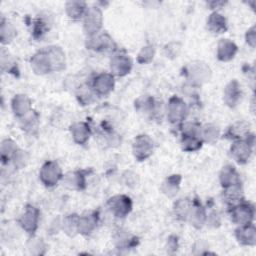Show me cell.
I'll use <instances>...</instances> for the list:
<instances>
[{
	"mask_svg": "<svg viewBox=\"0 0 256 256\" xmlns=\"http://www.w3.org/2000/svg\"><path fill=\"white\" fill-rule=\"evenodd\" d=\"M17 36L16 27L3 16L0 22V42L2 45L11 43Z\"/></svg>",
	"mask_w": 256,
	"mask_h": 256,
	"instance_id": "obj_33",
	"label": "cell"
},
{
	"mask_svg": "<svg viewBox=\"0 0 256 256\" xmlns=\"http://www.w3.org/2000/svg\"><path fill=\"white\" fill-rule=\"evenodd\" d=\"M155 47L153 45H146L141 48V50L138 52L136 61L139 64H149L152 62L154 56H155Z\"/></svg>",
	"mask_w": 256,
	"mask_h": 256,
	"instance_id": "obj_40",
	"label": "cell"
},
{
	"mask_svg": "<svg viewBox=\"0 0 256 256\" xmlns=\"http://www.w3.org/2000/svg\"><path fill=\"white\" fill-rule=\"evenodd\" d=\"M79 215L76 213H71L66 216L61 221L60 227L62 231L69 237H75L78 232V224H79Z\"/></svg>",
	"mask_w": 256,
	"mask_h": 256,
	"instance_id": "obj_34",
	"label": "cell"
},
{
	"mask_svg": "<svg viewBox=\"0 0 256 256\" xmlns=\"http://www.w3.org/2000/svg\"><path fill=\"white\" fill-rule=\"evenodd\" d=\"M178 248V237L175 235H171L167 239V250L172 253L175 252Z\"/></svg>",
	"mask_w": 256,
	"mask_h": 256,
	"instance_id": "obj_46",
	"label": "cell"
},
{
	"mask_svg": "<svg viewBox=\"0 0 256 256\" xmlns=\"http://www.w3.org/2000/svg\"><path fill=\"white\" fill-rule=\"evenodd\" d=\"M234 235L237 242L243 246H255L256 244V228L253 223L239 225Z\"/></svg>",
	"mask_w": 256,
	"mask_h": 256,
	"instance_id": "obj_18",
	"label": "cell"
},
{
	"mask_svg": "<svg viewBox=\"0 0 256 256\" xmlns=\"http://www.w3.org/2000/svg\"><path fill=\"white\" fill-rule=\"evenodd\" d=\"M255 136L253 133H249L245 139L235 140L230 146V155L232 159L239 165L246 164L252 154L254 146Z\"/></svg>",
	"mask_w": 256,
	"mask_h": 256,
	"instance_id": "obj_1",
	"label": "cell"
},
{
	"mask_svg": "<svg viewBox=\"0 0 256 256\" xmlns=\"http://www.w3.org/2000/svg\"><path fill=\"white\" fill-rule=\"evenodd\" d=\"M28 161H29V154L27 153V151L22 150V149L19 148L18 151L16 152V154L14 155L11 162L13 163L15 168L22 169L27 165Z\"/></svg>",
	"mask_w": 256,
	"mask_h": 256,
	"instance_id": "obj_43",
	"label": "cell"
},
{
	"mask_svg": "<svg viewBox=\"0 0 256 256\" xmlns=\"http://www.w3.org/2000/svg\"><path fill=\"white\" fill-rule=\"evenodd\" d=\"M219 182L222 188H226L236 184H241L240 174L233 165L227 164L223 166L219 172Z\"/></svg>",
	"mask_w": 256,
	"mask_h": 256,
	"instance_id": "obj_26",
	"label": "cell"
},
{
	"mask_svg": "<svg viewBox=\"0 0 256 256\" xmlns=\"http://www.w3.org/2000/svg\"><path fill=\"white\" fill-rule=\"evenodd\" d=\"M245 41L251 48H255V46H256V27H255V25H253L246 31Z\"/></svg>",
	"mask_w": 256,
	"mask_h": 256,
	"instance_id": "obj_45",
	"label": "cell"
},
{
	"mask_svg": "<svg viewBox=\"0 0 256 256\" xmlns=\"http://www.w3.org/2000/svg\"><path fill=\"white\" fill-rule=\"evenodd\" d=\"M91 87L96 96H107L115 87V78L111 73L102 72L93 77Z\"/></svg>",
	"mask_w": 256,
	"mask_h": 256,
	"instance_id": "obj_12",
	"label": "cell"
},
{
	"mask_svg": "<svg viewBox=\"0 0 256 256\" xmlns=\"http://www.w3.org/2000/svg\"><path fill=\"white\" fill-rule=\"evenodd\" d=\"M206 223H210V224L213 225L214 227L219 226V225H220V218H219L218 214H217L216 212H212L209 216L207 215Z\"/></svg>",
	"mask_w": 256,
	"mask_h": 256,
	"instance_id": "obj_47",
	"label": "cell"
},
{
	"mask_svg": "<svg viewBox=\"0 0 256 256\" xmlns=\"http://www.w3.org/2000/svg\"><path fill=\"white\" fill-rule=\"evenodd\" d=\"M29 63L32 71L36 75L42 76V75H46L53 72L52 64L45 48L34 53L30 58Z\"/></svg>",
	"mask_w": 256,
	"mask_h": 256,
	"instance_id": "obj_13",
	"label": "cell"
},
{
	"mask_svg": "<svg viewBox=\"0 0 256 256\" xmlns=\"http://www.w3.org/2000/svg\"><path fill=\"white\" fill-rule=\"evenodd\" d=\"M39 219H40L39 209L34 205L27 204L18 219V224L26 233H28L31 236H34L35 232L38 229Z\"/></svg>",
	"mask_w": 256,
	"mask_h": 256,
	"instance_id": "obj_10",
	"label": "cell"
},
{
	"mask_svg": "<svg viewBox=\"0 0 256 256\" xmlns=\"http://www.w3.org/2000/svg\"><path fill=\"white\" fill-rule=\"evenodd\" d=\"M249 133H251L250 124L246 121H237L227 128L224 137L233 141L242 140L245 139Z\"/></svg>",
	"mask_w": 256,
	"mask_h": 256,
	"instance_id": "obj_28",
	"label": "cell"
},
{
	"mask_svg": "<svg viewBox=\"0 0 256 256\" xmlns=\"http://www.w3.org/2000/svg\"><path fill=\"white\" fill-rule=\"evenodd\" d=\"M103 26V13L100 7L91 6L83 18V30L87 37L101 32Z\"/></svg>",
	"mask_w": 256,
	"mask_h": 256,
	"instance_id": "obj_5",
	"label": "cell"
},
{
	"mask_svg": "<svg viewBox=\"0 0 256 256\" xmlns=\"http://www.w3.org/2000/svg\"><path fill=\"white\" fill-rule=\"evenodd\" d=\"M207 213L205 207L201 204L200 200L193 198V204L188 216L187 221L196 229L202 228L206 224Z\"/></svg>",
	"mask_w": 256,
	"mask_h": 256,
	"instance_id": "obj_20",
	"label": "cell"
},
{
	"mask_svg": "<svg viewBox=\"0 0 256 256\" xmlns=\"http://www.w3.org/2000/svg\"><path fill=\"white\" fill-rule=\"evenodd\" d=\"M51 64L53 68V72H59L66 68V55L64 50L57 45H50L45 47Z\"/></svg>",
	"mask_w": 256,
	"mask_h": 256,
	"instance_id": "obj_24",
	"label": "cell"
},
{
	"mask_svg": "<svg viewBox=\"0 0 256 256\" xmlns=\"http://www.w3.org/2000/svg\"><path fill=\"white\" fill-rule=\"evenodd\" d=\"M134 106L136 111L146 118H154L158 113V103L149 95L139 97Z\"/></svg>",
	"mask_w": 256,
	"mask_h": 256,
	"instance_id": "obj_16",
	"label": "cell"
},
{
	"mask_svg": "<svg viewBox=\"0 0 256 256\" xmlns=\"http://www.w3.org/2000/svg\"><path fill=\"white\" fill-rule=\"evenodd\" d=\"M193 204V199L181 198L174 203L173 212L178 220L187 221L191 207Z\"/></svg>",
	"mask_w": 256,
	"mask_h": 256,
	"instance_id": "obj_36",
	"label": "cell"
},
{
	"mask_svg": "<svg viewBox=\"0 0 256 256\" xmlns=\"http://www.w3.org/2000/svg\"><path fill=\"white\" fill-rule=\"evenodd\" d=\"M226 3L227 2H225V1H215V0H212V1H208L206 4L209 7V9L213 10V12H214V11H217L218 9L222 8L223 6H225Z\"/></svg>",
	"mask_w": 256,
	"mask_h": 256,
	"instance_id": "obj_48",
	"label": "cell"
},
{
	"mask_svg": "<svg viewBox=\"0 0 256 256\" xmlns=\"http://www.w3.org/2000/svg\"><path fill=\"white\" fill-rule=\"evenodd\" d=\"M242 89L241 85L236 79L230 80L223 91V101L224 103L230 107V108H235L242 100Z\"/></svg>",
	"mask_w": 256,
	"mask_h": 256,
	"instance_id": "obj_14",
	"label": "cell"
},
{
	"mask_svg": "<svg viewBox=\"0 0 256 256\" xmlns=\"http://www.w3.org/2000/svg\"><path fill=\"white\" fill-rule=\"evenodd\" d=\"M154 151V141L147 134L137 135L132 142V153L134 158L139 161L147 160Z\"/></svg>",
	"mask_w": 256,
	"mask_h": 256,
	"instance_id": "obj_8",
	"label": "cell"
},
{
	"mask_svg": "<svg viewBox=\"0 0 256 256\" xmlns=\"http://www.w3.org/2000/svg\"><path fill=\"white\" fill-rule=\"evenodd\" d=\"M122 179L124 184L130 188H135L139 184V176L133 171H125L122 174Z\"/></svg>",
	"mask_w": 256,
	"mask_h": 256,
	"instance_id": "obj_44",
	"label": "cell"
},
{
	"mask_svg": "<svg viewBox=\"0 0 256 256\" xmlns=\"http://www.w3.org/2000/svg\"><path fill=\"white\" fill-rule=\"evenodd\" d=\"M99 222V212L96 210L86 212L79 217L78 232L81 235H90L97 227Z\"/></svg>",
	"mask_w": 256,
	"mask_h": 256,
	"instance_id": "obj_19",
	"label": "cell"
},
{
	"mask_svg": "<svg viewBox=\"0 0 256 256\" xmlns=\"http://www.w3.org/2000/svg\"><path fill=\"white\" fill-rule=\"evenodd\" d=\"M51 22L44 16L37 17L32 22V36L35 39H42L43 36L50 30Z\"/></svg>",
	"mask_w": 256,
	"mask_h": 256,
	"instance_id": "obj_38",
	"label": "cell"
},
{
	"mask_svg": "<svg viewBox=\"0 0 256 256\" xmlns=\"http://www.w3.org/2000/svg\"><path fill=\"white\" fill-rule=\"evenodd\" d=\"M182 45L178 41H171L167 43L163 48V53L166 58L168 59H175L181 53Z\"/></svg>",
	"mask_w": 256,
	"mask_h": 256,
	"instance_id": "obj_42",
	"label": "cell"
},
{
	"mask_svg": "<svg viewBox=\"0 0 256 256\" xmlns=\"http://www.w3.org/2000/svg\"><path fill=\"white\" fill-rule=\"evenodd\" d=\"M39 123H40V116L39 113L35 110H31L28 114L20 118L19 126L20 128L27 134L30 135H37L39 130Z\"/></svg>",
	"mask_w": 256,
	"mask_h": 256,
	"instance_id": "obj_27",
	"label": "cell"
},
{
	"mask_svg": "<svg viewBox=\"0 0 256 256\" xmlns=\"http://www.w3.org/2000/svg\"><path fill=\"white\" fill-rule=\"evenodd\" d=\"M229 208V215L234 224L239 226L253 223L255 216V208L253 204L242 201Z\"/></svg>",
	"mask_w": 256,
	"mask_h": 256,
	"instance_id": "obj_6",
	"label": "cell"
},
{
	"mask_svg": "<svg viewBox=\"0 0 256 256\" xmlns=\"http://www.w3.org/2000/svg\"><path fill=\"white\" fill-rule=\"evenodd\" d=\"M19 147L17 146V143L12 140L11 138H6L1 142L0 146V154H1V162L3 165L8 164L10 161H12L14 155L18 151Z\"/></svg>",
	"mask_w": 256,
	"mask_h": 256,
	"instance_id": "obj_35",
	"label": "cell"
},
{
	"mask_svg": "<svg viewBox=\"0 0 256 256\" xmlns=\"http://www.w3.org/2000/svg\"><path fill=\"white\" fill-rule=\"evenodd\" d=\"M11 109L17 118H22L32 110V101L26 94H16L11 100Z\"/></svg>",
	"mask_w": 256,
	"mask_h": 256,
	"instance_id": "obj_22",
	"label": "cell"
},
{
	"mask_svg": "<svg viewBox=\"0 0 256 256\" xmlns=\"http://www.w3.org/2000/svg\"><path fill=\"white\" fill-rule=\"evenodd\" d=\"M186 78L194 85H202L210 81L212 77V70L203 61L197 60L190 62L185 68Z\"/></svg>",
	"mask_w": 256,
	"mask_h": 256,
	"instance_id": "obj_2",
	"label": "cell"
},
{
	"mask_svg": "<svg viewBox=\"0 0 256 256\" xmlns=\"http://www.w3.org/2000/svg\"><path fill=\"white\" fill-rule=\"evenodd\" d=\"M206 26L211 33L216 35L223 34L228 29L226 18L222 14H220L218 11H214L208 16L206 21Z\"/></svg>",
	"mask_w": 256,
	"mask_h": 256,
	"instance_id": "obj_29",
	"label": "cell"
},
{
	"mask_svg": "<svg viewBox=\"0 0 256 256\" xmlns=\"http://www.w3.org/2000/svg\"><path fill=\"white\" fill-rule=\"evenodd\" d=\"M115 43L110 36V34L106 31H101L96 35L90 36L86 38L85 47L88 50H92L95 52H107V51H117L115 49Z\"/></svg>",
	"mask_w": 256,
	"mask_h": 256,
	"instance_id": "obj_11",
	"label": "cell"
},
{
	"mask_svg": "<svg viewBox=\"0 0 256 256\" xmlns=\"http://www.w3.org/2000/svg\"><path fill=\"white\" fill-rule=\"evenodd\" d=\"M222 199L229 207H232L244 201V192H243L242 185L236 184V185L223 188Z\"/></svg>",
	"mask_w": 256,
	"mask_h": 256,
	"instance_id": "obj_31",
	"label": "cell"
},
{
	"mask_svg": "<svg viewBox=\"0 0 256 256\" xmlns=\"http://www.w3.org/2000/svg\"><path fill=\"white\" fill-rule=\"evenodd\" d=\"M182 176L180 174H172L164 179L160 185V191L168 198H174L179 192Z\"/></svg>",
	"mask_w": 256,
	"mask_h": 256,
	"instance_id": "obj_30",
	"label": "cell"
},
{
	"mask_svg": "<svg viewBox=\"0 0 256 256\" xmlns=\"http://www.w3.org/2000/svg\"><path fill=\"white\" fill-rule=\"evenodd\" d=\"M133 68L132 58L124 51H115L110 59L111 74L115 77H124L128 75Z\"/></svg>",
	"mask_w": 256,
	"mask_h": 256,
	"instance_id": "obj_9",
	"label": "cell"
},
{
	"mask_svg": "<svg viewBox=\"0 0 256 256\" xmlns=\"http://www.w3.org/2000/svg\"><path fill=\"white\" fill-rule=\"evenodd\" d=\"M188 105L179 96H172L169 98L166 105V116L171 124L181 125L188 115Z\"/></svg>",
	"mask_w": 256,
	"mask_h": 256,
	"instance_id": "obj_3",
	"label": "cell"
},
{
	"mask_svg": "<svg viewBox=\"0 0 256 256\" xmlns=\"http://www.w3.org/2000/svg\"><path fill=\"white\" fill-rule=\"evenodd\" d=\"M200 137L204 143H215L220 137V128L213 123H206L201 125Z\"/></svg>",
	"mask_w": 256,
	"mask_h": 256,
	"instance_id": "obj_37",
	"label": "cell"
},
{
	"mask_svg": "<svg viewBox=\"0 0 256 256\" xmlns=\"http://www.w3.org/2000/svg\"><path fill=\"white\" fill-rule=\"evenodd\" d=\"M61 182L67 189L74 191H82L87 186L86 174L83 170H74L65 173Z\"/></svg>",
	"mask_w": 256,
	"mask_h": 256,
	"instance_id": "obj_15",
	"label": "cell"
},
{
	"mask_svg": "<svg viewBox=\"0 0 256 256\" xmlns=\"http://www.w3.org/2000/svg\"><path fill=\"white\" fill-rule=\"evenodd\" d=\"M95 96L96 94L94 93L90 84H82L76 89V98L83 106L90 105L94 101Z\"/></svg>",
	"mask_w": 256,
	"mask_h": 256,
	"instance_id": "obj_39",
	"label": "cell"
},
{
	"mask_svg": "<svg viewBox=\"0 0 256 256\" xmlns=\"http://www.w3.org/2000/svg\"><path fill=\"white\" fill-rule=\"evenodd\" d=\"M63 172L60 165L53 160L46 161L40 168L39 179L41 183L48 188L54 187L63 178Z\"/></svg>",
	"mask_w": 256,
	"mask_h": 256,
	"instance_id": "obj_4",
	"label": "cell"
},
{
	"mask_svg": "<svg viewBox=\"0 0 256 256\" xmlns=\"http://www.w3.org/2000/svg\"><path fill=\"white\" fill-rule=\"evenodd\" d=\"M88 8L87 3L81 0H70L65 3L66 15L72 21L83 20Z\"/></svg>",
	"mask_w": 256,
	"mask_h": 256,
	"instance_id": "obj_25",
	"label": "cell"
},
{
	"mask_svg": "<svg viewBox=\"0 0 256 256\" xmlns=\"http://www.w3.org/2000/svg\"><path fill=\"white\" fill-rule=\"evenodd\" d=\"M106 206L114 217L125 218L132 211L133 202L128 195L118 194L110 197L106 202Z\"/></svg>",
	"mask_w": 256,
	"mask_h": 256,
	"instance_id": "obj_7",
	"label": "cell"
},
{
	"mask_svg": "<svg viewBox=\"0 0 256 256\" xmlns=\"http://www.w3.org/2000/svg\"><path fill=\"white\" fill-rule=\"evenodd\" d=\"M70 133H71L73 141L76 144L84 145L85 143L88 142V140L92 134V131L87 122L79 121V122L73 123L70 126Z\"/></svg>",
	"mask_w": 256,
	"mask_h": 256,
	"instance_id": "obj_23",
	"label": "cell"
},
{
	"mask_svg": "<svg viewBox=\"0 0 256 256\" xmlns=\"http://www.w3.org/2000/svg\"><path fill=\"white\" fill-rule=\"evenodd\" d=\"M238 52L237 45L226 38L220 39L217 44L216 57L221 62H229L236 56Z\"/></svg>",
	"mask_w": 256,
	"mask_h": 256,
	"instance_id": "obj_21",
	"label": "cell"
},
{
	"mask_svg": "<svg viewBox=\"0 0 256 256\" xmlns=\"http://www.w3.org/2000/svg\"><path fill=\"white\" fill-rule=\"evenodd\" d=\"M203 143L204 142L202 141L200 135L181 133L180 144L182 150L185 152H196L201 149Z\"/></svg>",
	"mask_w": 256,
	"mask_h": 256,
	"instance_id": "obj_32",
	"label": "cell"
},
{
	"mask_svg": "<svg viewBox=\"0 0 256 256\" xmlns=\"http://www.w3.org/2000/svg\"><path fill=\"white\" fill-rule=\"evenodd\" d=\"M0 66L3 73L11 74L15 77H19L20 69L18 62L14 55L10 53V51L2 46L0 49Z\"/></svg>",
	"mask_w": 256,
	"mask_h": 256,
	"instance_id": "obj_17",
	"label": "cell"
},
{
	"mask_svg": "<svg viewBox=\"0 0 256 256\" xmlns=\"http://www.w3.org/2000/svg\"><path fill=\"white\" fill-rule=\"evenodd\" d=\"M27 249L32 255H43L46 251V244L41 238H31L27 243Z\"/></svg>",
	"mask_w": 256,
	"mask_h": 256,
	"instance_id": "obj_41",
	"label": "cell"
}]
</instances>
